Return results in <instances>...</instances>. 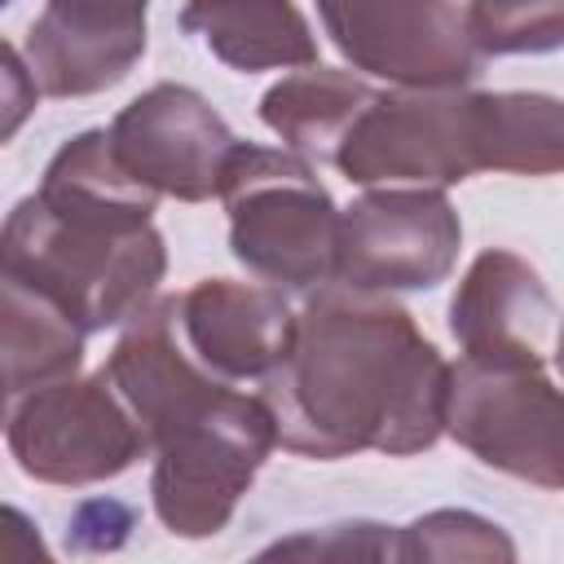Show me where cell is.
I'll list each match as a JSON object with an SVG mask.
<instances>
[{
	"label": "cell",
	"mask_w": 564,
	"mask_h": 564,
	"mask_svg": "<svg viewBox=\"0 0 564 564\" xmlns=\"http://www.w3.org/2000/svg\"><path fill=\"white\" fill-rule=\"evenodd\" d=\"M560 370H564V330H560Z\"/></svg>",
	"instance_id": "obj_20"
},
{
	"label": "cell",
	"mask_w": 564,
	"mask_h": 564,
	"mask_svg": "<svg viewBox=\"0 0 564 564\" xmlns=\"http://www.w3.org/2000/svg\"><path fill=\"white\" fill-rule=\"evenodd\" d=\"M154 445V511L181 538L220 533L247 494L256 467L278 445V423L264 397H242L220 379L159 419Z\"/></svg>",
	"instance_id": "obj_3"
},
{
	"label": "cell",
	"mask_w": 564,
	"mask_h": 564,
	"mask_svg": "<svg viewBox=\"0 0 564 564\" xmlns=\"http://www.w3.org/2000/svg\"><path fill=\"white\" fill-rule=\"evenodd\" d=\"M26 53L40 93H101L145 53V0H48Z\"/></svg>",
	"instance_id": "obj_11"
},
{
	"label": "cell",
	"mask_w": 564,
	"mask_h": 564,
	"mask_svg": "<svg viewBox=\"0 0 564 564\" xmlns=\"http://www.w3.org/2000/svg\"><path fill=\"white\" fill-rule=\"evenodd\" d=\"M445 397L449 366L410 313L357 286L317 291L264 379L278 441L313 458L427 449L445 427Z\"/></svg>",
	"instance_id": "obj_1"
},
{
	"label": "cell",
	"mask_w": 564,
	"mask_h": 564,
	"mask_svg": "<svg viewBox=\"0 0 564 564\" xmlns=\"http://www.w3.org/2000/svg\"><path fill=\"white\" fill-rule=\"evenodd\" d=\"M454 339L463 344L467 361L485 366H542L546 339L555 326V304L542 278L511 251H485L454 304H449Z\"/></svg>",
	"instance_id": "obj_12"
},
{
	"label": "cell",
	"mask_w": 564,
	"mask_h": 564,
	"mask_svg": "<svg viewBox=\"0 0 564 564\" xmlns=\"http://www.w3.org/2000/svg\"><path fill=\"white\" fill-rule=\"evenodd\" d=\"M220 198L229 207L234 256L251 273L291 286L335 278L339 216L304 159L286 150L238 145Z\"/></svg>",
	"instance_id": "obj_4"
},
{
	"label": "cell",
	"mask_w": 564,
	"mask_h": 564,
	"mask_svg": "<svg viewBox=\"0 0 564 564\" xmlns=\"http://www.w3.org/2000/svg\"><path fill=\"white\" fill-rule=\"evenodd\" d=\"M476 163L494 172H564V101L542 93H471Z\"/></svg>",
	"instance_id": "obj_15"
},
{
	"label": "cell",
	"mask_w": 564,
	"mask_h": 564,
	"mask_svg": "<svg viewBox=\"0 0 564 564\" xmlns=\"http://www.w3.org/2000/svg\"><path fill=\"white\" fill-rule=\"evenodd\" d=\"M4 278L101 330L145 308L163 278V238L150 216L35 194L4 225Z\"/></svg>",
	"instance_id": "obj_2"
},
{
	"label": "cell",
	"mask_w": 564,
	"mask_h": 564,
	"mask_svg": "<svg viewBox=\"0 0 564 564\" xmlns=\"http://www.w3.org/2000/svg\"><path fill=\"white\" fill-rule=\"evenodd\" d=\"M106 137L132 181L185 203L220 194L225 172L242 145L220 123V115L181 84H159L123 106Z\"/></svg>",
	"instance_id": "obj_10"
},
{
	"label": "cell",
	"mask_w": 564,
	"mask_h": 564,
	"mask_svg": "<svg viewBox=\"0 0 564 564\" xmlns=\"http://www.w3.org/2000/svg\"><path fill=\"white\" fill-rule=\"evenodd\" d=\"M4 388L22 397L31 388L66 379L84 357V326L70 322L40 291L4 278Z\"/></svg>",
	"instance_id": "obj_16"
},
{
	"label": "cell",
	"mask_w": 564,
	"mask_h": 564,
	"mask_svg": "<svg viewBox=\"0 0 564 564\" xmlns=\"http://www.w3.org/2000/svg\"><path fill=\"white\" fill-rule=\"evenodd\" d=\"M445 427L480 463L564 489V392L542 366L463 361L449 370Z\"/></svg>",
	"instance_id": "obj_5"
},
{
	"label": "cell",
	"mask_w": 564,
	"mask_h": 564,
	"mask_svg": "<svg viewBox=\"0 0 564 564\" xmlns=\"http://www.w3.org/2000/svg\"><path fill=\"white\" fill-rule=\"evenodd\" d=\"M326 35L366 75L405 88H458L480 70L467 13L449 0H317Z\"/></svg>",
	"instance_id": "obj_7"
},
{
	"label": "cell",
	"mask_w": 564,
	"mask_h": 564,
	"mask_svg": "<svg viewBox=\"0 0 564 564\" xmlns=\"http://www.w3.org/2000/svg\"><path fill=\"white\" fill-rule=\"evenodd\" d=\"M463 225L441 189H379L339 216L335 278L357 291L436 286L454 269Z\"/></svg>",
	"instance_id": "obj_9"
},
{
	"label": "cell",
	"mask_w": 564,
	"mask_h": 564,
	"mask_svg": "<svg viewBox=\"0 0 564 564\" xmlns=\"http://www.w3.org/2000/svg\"><path fill=\"white\" fill-rule=\"evenodd\" d=\"M9 449L26 476L48 485H93L119 476L141 449L145 432L110 397V379L44 383L9 414Z\"/></svg>",
	"instance_id": "obj_8"
},
{
	"label": "cell",
	"mask_w": 564,
	"mask_h": 564,
	"mask_svg": "<svg viewBox=\"0 0 564 564\" xmlns=\"http://www.w3.org/2000/svg\"><path fill=\"white\" fill-rule=\"evenodd\" d=\"M467 31L480 53L564 48V0H471Z\"/></svg>",
	"instance_id": "obj_18"
},
{
	"label": "cell",
	"mask_w": 564,
	"mask_h": 564,
	"mask_svg": "<svg viewBox=\"0 0 564 564\" xmlns=\"http://www.w3.org/2000/svg\"><path fill=\"white\" fill-rule=\"evenodd\" d=\"M335 167L357 181H414V185H454L476 163V119L471 93L454 88H414V93H375L335 145Z\"/></svg>",
	"instance_id": "obj_6"
},
{
	"label": "cell",
	"mask_w": 564,
	"mask_h": 564,
	"mask_svg": "<svg viewBox=\"0 0 564 564\" xmlns=\"http://www.w3.org/2000/svg\"><path fill=\"white\" fill-rule=\"evenodd\" d=\"M397 555L401 560H511L516 551L498 533V524L471 511H436L405 529Z\"/></svg>",
	"instance_id": "obj_19"
},
{
	"label": "cell",
	"mask_w": 564,
	"mask_h": 564,
	"mask_svg": "<svg viewBox=\"0 0 564 564\" xmlns=\"http://www.w3.org/2000/svg\"><path fill=\"white\" fill-rule=\"evenodd\" d=\"M185 348L220 379H269L295 339V313L273 286L229 278L198 282L176 300Z\"/></svg>",
	"instance_id": "obj_13"
},
{
	"label": "cell",
	"mask_w": 564,
	"mask_h": 564,
	"mask_svg": "<svg viewBox=\"0 0 564 564\" xmlns=\"http://www.w3.org/2000/svg\"><path fill=\"white\" fill-rule=\"evenodd\" d=\"M375 93L344 75V70H326V66H308L282 84H273L260 101L264 123L295 150H317L326 159H335V145L344 141V132L352 128V119L366 110Z\"/></svg>",
	"instance_id": "obj_17"
},
{
	"label": "cell",
	"mask_w": 564,
	"mask_h": 564,
	"mask_svg": "<svg viewBox=\"0 0 564 564\" xmlns=\"http://www.w3.org/2000/svg\"><path fill=\"white\" fill-rule=\"evenodd\" d=\"M181 26L234 70L313 66L317 44L291 0H189Z\"/></svg>",
	"instance_id": "obj_14"
}]
</instances>
